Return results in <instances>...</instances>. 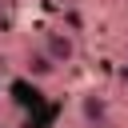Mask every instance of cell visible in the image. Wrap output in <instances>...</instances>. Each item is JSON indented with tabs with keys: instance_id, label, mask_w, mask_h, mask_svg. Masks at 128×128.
<instances>
[{
	"instance_id": "cell-1",
	"label": "cell",
	"mask_w": 128,
	"mask_h": 128,
	"mask_svg": "<svg viewBox=\"0 0 128 128\" xmlns=\"http://www.w3.org/2000/svg\"><path fill=\"white\" fill-rule=\"evenodd\" d=\"M40 48L48 52V60H52L56 68H72V64H76V56H80L76 32L60 28V24H48V28L40 32Z\"/></svg>"
},
{
	"instance_id": "cell-2",
	"label": "cell",
	"mask_w": 128,
	"mask_h": 128,
	"mask_svg": "<svg viewBox=\"0 0 128 128\" xmlns=\"http://www.w3.org/2000/svg\"><path fill=\"white\" fill-rule=\"evenodd\" d=\"M76 108H80V120H84L88 128H112V112H108V100H104V96L84 92Z\"/></svg>"
},
{
	"instance_id": "cell-3",
	"label": "cell",
	"mask_w": 128,
	"mask_h": 128,
	"mask_svg": "<svg viewBox=\"0 0 128 128\" xmlns=\"http://www.w3.org/2000/svg\"><path fill=\"white\" fill-rule=\"evenodd\" d=\"M24 72H28L32 80H40V84H44V80H52L60 68H56V64L48 60V52L36 44V48H28V52H24Z\"/></svg>"
},
{
	"instance_id": "cell-4",
	"label": "cell",
	"mask_w": 128,
	"mask_h": 128,
	"mask_svg": "<svg viewBox=\"0 0 128 128\" xmlns=\"http://www.w3.org/2000/svg\"><path fill=\"white\" fill-rule=\"evenodd\" d=\"M116 76H120V84L128 88V64H120V68H116Z\"/></svg>"
},
{
	"instance_id": "cell-5",
	"label": "cell",
	"mask_w": 128,
	"mask_h": 128,
	"mask_svg": "<svg viewBox=\"0 0 128 128\" xmlns=\"http://www.w3.org/2000/svg\"><path fill=\"white\" fill-rule=\"evenodd\" d=\"M124 64H128V56H124Z\"/></svg>"
}]
</instances>
